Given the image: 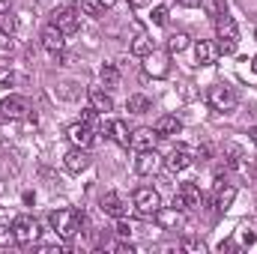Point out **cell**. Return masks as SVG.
I'll return each mask as SVG.
<instances>
[{"label": "cell", "mask_w": 257, "mask_h": 254, "mask_svg": "<svg viewBox=\"0 0 257 254\" xmlns=\"http://www.w3.org/2000/svg\"><path fill=\"white\" fill-rule=\"evenodd\" d=\"M48 224H51V230H54L60 239H72V236L81 230L84 215H81L78 209H54V212L48 215Z\"/></svg>", "instance_id": "6da1fadb"}, {"label": "cell", "mask_w": 257, "mask_h": 254, "mask_svg": "<svg viewBox=\"0 0 257 254\" xmlns=\"http://www.w3.org/2000/svg\"><path fill=\"white\" fill-rule=\"evenodd\" d=\"M215 36H218V54H233L236 51V42H239V30H236V21L224 12L215 18Z\"/></svg>", "instance_id": "7a4b0ae2"}, {"label": "cell", "mask_w": 257, "mask_h": 254, "mask_svg": "<svg viewBox=\"0 0 257 254\" xmlns=\"http://www.w3.org/2000/svg\"><path fill=\"white\" fill-rule=\"evenodd\" d=\"M206 102H209L215 111L230 114L239 99H236V90H233V87H227V84H212V87L206 90Z\"/></svg>", "instance_id": "3957f363"}, {"label": "cell", "mask_w": 257, "mask_h": 254, "mask_svg": "<svg viewBox=\"0 0 257 254\" xmlns=\"http://www.w3.org/2000/svg\"><path fill=\"white\" fill-rule=\"evenodd\" d=\"M12 239H15V245H33L39 239V221L30 215H18L12 221Z\"/></svg>", "instance_id": "277c9868"}, {"label": "cell", "mask_w": 257, "mask_h": 254, "mask_svg": "<svg viewBox=\"0 0 257 254\" xmlns=\"http://www.w3.org/2000/svg\"><path fill=\"white\" fill-rule=\"evenodd\" d=\"M200 203H203V194H200V189L194 186V183H183L180 189H177V194H174V206L177 209H200Z\"/></svg>", "instance_id": "5b68a950"}, {"label": "cell", "mask_w": 257, "mask_h": 254, "mask_svg": "<svg viewBox=\"0 0 257 254\" xmlns=\"http://www.w3.org/2000/svg\"><path fill=\"white\" fill-rule=\"evenodd\" d=\"M153 218H156V224L162 227V230H183L186 227V218H183V209H177V206H159L156 212H153Z\"/></svg>", "instance_id": "8992f818"}, {"label": "cell", "mask_w": 257, "mask_h": 254, "mask_svg": "<svg viewBox=\"0 0 257 254\" xmlns=\"http://www.w3.org/2000/svg\"><path fill=\"white\" fill-rule=\"evenodd\" d=\"M159 206H162V197H159L156 189H150V186L135 189V209H138L141 215H153Z\"/></svg>", "instance_id": "52a82bcc"}, {"label": "cell", "mask_w": 257, "mask_h": 254, "mask_svg": "<svg viewBox=\"0 0 257 254\" xmlns=\"http://www.w3.org/2000/svg\"><path fill=\"white\" fill-rule=\"evenodd\" d=\"M0 114L6 120H24V117H30V105L24 96H6L0 102Z\"/></svg>", "instance_id": "ba28073f"}, {"label": "cell", "mask_w": 257, "mask_h": 254, "mask_svg": "<svg viewBox=\"0 0 257 254\" xmlns=\"http://www.w3.org/2000/svg\"><path fill=\"white\" fill-rule=\"evenodd\" d=\"M57 30H63L66 36H72V33H78L81 30V15H78V9H72V6H66V9H57L54 12V21H51Z\"/></svg>", "instance_id": "9c48e42d"}, {"label": "cell", "mask_w": 257, "mask_h": 254, "mask_svg": "<svg viewBox=\"0 0 257 254\" xmlns=\"http://www.w3.org/2000/svg\"><path fill=\"white\" fill-rule=\"evenodd\" d=\"M66 138H69L72 147H84V150H90L93 141H96V129L87 126V123H72V126L66 129Z\"/></svg>", "instance_id": "30bf717a"}, {"label": "cell", "mask_w": 257, "mask_h": 254, "mask_svg": "<svg viewBox=\"0 0 257 254\" xmlns=\"http://www.w3.org/2000/svg\"><path fill=\"white\" fill-rule=\"evenodd\" d=\"M194 162V153L186 147V144H177L174 150H171V156L165 159V165H168V171H174V174H180V171H186L189 165Z\"/></svg>", "instance_id": "8fae6325"}, {"label": "cell", "mask_w": 257, "mask_h": 254, "mask_svg": "<svg viewBox=\"0 0 257 254\" xmlns=\"http://www.w3.org/2000/svg\"><path fill=\"white\" fill-rule=\"evenodd\" d=\"M159 165H162V156L156 153V147H153V150H141V153H138V159H135V171H138L141 177L156 174V171H159Z\"/></svg>", "instance_id": "7c38bea8"}, {"label": "cell", "mask_w": 257, "mask_h": 254, "mask_svg": "<svg viewBox=\"0 0 257 254\" xmlns=\"http://www.w3.org/2000/svg\"><path fill=\"white\" fill-rule=\"evenodd\" d=\"M168 69H171V66H168V54H162V51H156V48L144 57V72L153 75V78H165Z\"/></svg>", "instance_id": "4fadbf2b"}, {"label": "cell", "mask_w": 257, "mask_h": 254, "mask_svg": "<svg viewBox=\"0 0 257 254\" xmlns=\"http://www.w3.org/2000/svg\"><path fill=\"white\" fill-rule=\"evenodd\" d=\"M63 165H66V171H69V174H81V171H87V168H90V153H87L84 147H75V150H69V153H66Z\"/></svg>", "instance_id": "5bb4252c"}, {"label": "cell", "mask_w": 257, "mask_h": 254, "mask_svg": "<svg viewBox=\"0 0 257 254\" xmlns=\"http://www.w3.org/2000/svg\"><path fill=\"white\" fill-rule=\"evenodd\" d=\"M156 138H159V135H156V129L141 126V129H135V132H132L128 147H132V150H138V153H141V150H153V147H156Z\"/></svg>", "instance_id": "9a60e30c"}, {"label": "cell", "mask_w": 257, "mask_h": 254, "mask_svg": "<svg viewBox=\"0 0 257 254\" xmlns=\"http://www.w3.org/2000/svg\"><path fill=\"white\" fill-rule=\"evenodd\" d=\"M42 48H45V51H51V54L63 51V48H66V33H63V30H57L54 24H48V27L42 30Z\"/></svg>", "instance_id": "2e32d148"}, {"label": "cell", "mask_w": 257, "mask_h": 254, "mask_svg": "<svg viewBox=\"0 0 257 254\" xmlns=\"http://www.w3.org/2000/svg\"><path fill=\"white\" fill-rule=\"evenodd\" d=\"M102 212H105V215H111V218H126L128 206H126V200H123L120 194H114V191H111V194H105V197H102Z\"/></svg>", "instance_id": "e0dca14e"}, {"label": "cell", "mask_w": 257, "mask_h": 254, "mask_svg": "<svg viewBox=\"0 0 257 254\" xmlns=\"http://www.w3.org/2000/svg\"><path fill=\"white\" fill-rule=\"evenodd\" d=\"M156 135L159 138H174V135H180L183 132V120L180 117H174V114H165V117H159L156 120Z\"/></svg>", "instance_id": "ac0fdd59"}, {"label": "cell", "mask_w": 257, "mask_h": 254, "mask_svg": "<svg viewBox=\"0 0 257 254\" xmlns=\"http://www.w3.org/2000/svg\"><path fill=\"white\" fill-rule=\"evenodd\" d=\"M215 57H218V45L209 42V39H200L197 48H194V60H197V66H212Z\"/></svg>", "instance_id": "d6986e66"}, {"label": "cell", "mask_w": 257, "mask_h": 254, "mask_svg": "<svg viewBox=\"0 0 257 254\" xmlns=\"http://www.w3.org/2000/svg\"><path fill=\"white\" fill-rule=\"evenodd\" d=\"M87 99H90V105L99 111V114H108V111H114V99L102 90V87H90L87 90Z\"/></svg>", "instance_id": "ffe728a7"}, {"label": "cell", "mask_w": 257, "mask_h": 254, "mask_svg": "<svg viewBox=\"0 0 257 254\" xmlns=\"http://www.w3.org/2000/svg\"><path fill=\"white\" fill-rule=\"evenodd\" d=\"M233 200H236V186H221L218 183V189H215V212H227L233 206Z\"/></svg>", "instance_id": "44dd1931"}, {"label": "cell", "mask_w": 257, "mask_h": 254, "mask_svg": "<svg viewBox=\"0 0 257 254\" xmlns=\"http://www.w3.org/2000/svg\"><path fill=\"white\" fill-rule=\"evenodd\" d=\"M108 135H111V141L114 144H120V147H128V138H132V132L123 120H111L108 123Z\"/></svg>", "instance_id": "7402d4cb"}, {"label": "cell", "mask_w": 257, "mask_h": 254, "mask_svg": "<svg viewBox=\"0 0 257 254\" xmlns=\"http://www.w3.org/2000/svg\"><path fill=\"white\" fill-rule=\"evenodd\" d=\"M150 51H153V39H150L147 33H138V36L132 39V54H135V57H147Z\"/></svg>", "instance_id": "603a6c76"}, {"label": "cell", "mask_w": 257, "mask_h": 254, "mask_svg": "<svg viewBox=\"0 0 257 254\" xmlns=\"http://www.w3.org/2000/svg\"><path fill=\"white\" fill-rule=\"evenodd\" d=\"M99 75H102V84H105V87H117V84H120V69L114 63H105L99 69Z\"/></svg>", "instance_id": "cb8c5ba5"}, {"label": "cell", "mask_w": 257, "mask_h": 254, "mask_svg": "<svg viewBox=\"0 0 257 254\" xmlns=\"http://www.w3.org/2000/svg\"><path fill=\"white\" fill-rule=\"evenodd\" d=\"M189 48V33H174L168 39V54H183Z\"/></svg>", "instance_id": "d4e9b609"}, {"label": "cell", "mask_w": 257, "mask_h": 254, "mask_svg": "<svg viewBox=\"0 0 257 254\" xmlns=\"http://www.w3.org/2000/svg\"><path fill=\"white\" fill-rule=\"evenodd\" d=\"M126 108L132 111V114H147V111H150V99H147V96H141V93H138V96H128Z\"/></svg>", "instance_id": "484cf974"}, {"label": "cell", "mask_w": 257, "mask_h": 254, "mask_svg": "<svg viewBox=\"0 0 257 254\" xmlns=\"http://www.w3.org/2000/svg\"><path fill=\"white\" fill-rule=\"evenodd\" d=\"M200 3H203L206 15H212V18H218V15L227 12V3H224V0H200Z\"/></svg>", "instance_id": "4316f807"}, {"label": "cell", "mask_w": 257, "mask_h": 254, "mask_svg": "<svg viewBox=\"0 0 257 254\" xmlns=\"http://www.w3.org/2000/svg\"><path fill=\"white\" fill-rule=\"evenodd\" d=\"M0 33H15V18L9 12H0Z\"/></svg>", "instance_id": "83f0119b"}, {"label": "cell", "mask_w": 257, "mask_h": 254, "mask_svg": "<svg viewBox=\"0 0 257 254\" xmlns=\"http://www.w3.org/2000/svg\"><path fill=\"white\" fill-rule=\"evenodd\" d=\"M150 18H153V24H159V27H162V24H168V6H156Z\"/></svg>", "instance_id": "f1b7e54d"}, {"label": "cell", "mask_w": 257, "mask_h": 254, "mask_svg": "<svg viewBox=\"0 0 257 254\" xmlns=\"http://www.w3.org/2000/svg\"><path fill=\"white\" fill-rule=\"evenodd\" d=\"M108 248H111V251H117V254H135V251H138V248H135L132 242H126V239H123V242H111Z\"/></svg>", "instance_id": "f546056e"}, {"label": "cell", "mask_w": 257, "mask_h": 254, "mask_svg": "<svg viewBox=\"0 0 257 254\" xmlns=\"http://www.w3.org/2000/svg\"><path fill=\"white\" fill-rule=\"evenodd\" d=\"M96 117H99V111H96L93 105L81 111V123H87V126H96Z\"/></svg>", "instance_id": "4dcf8cb0"}, {"label": "cell", "mask_w": 257, "mask_h": 254, "mask_svg": "<svg viewBox=\"0 0 257 254\" xmlns=\"http://www.w3.org/2000/svg\"><path fill=\"white\" fill-rule=\"evenodd\" d=\"M117 236L120 239H128L132 236V224H126V218H117Z\"/></svg>", "instance_id": "1f68e13d"}, {"label": "cell", "mask_w": 257, "mask_h": 254, "mask_svg": "<svg viewBox=\"0 0 257 254\" xmlns=\"http://www.w3.org/2000/svg\"><path fill=\"white\" fill-rule=\"evenodd\" d=\"M9 242H15L12 239V227L9 224H0V245H9Z\"/></svg>", "instance_id": "d6a6232c"}, {"label": "cell", "mask_w": 257, "mask_h": 254, "mask_svg": "<svg viewBox=\"0 0 257 254\" xmlns=\"http://www.w3.org/2000/svg\"><path fill=\"white\" fill-rule=\"evenodd\" d=\"M254 230H248V227H242V233H239V245H254Z\"/></svg>", "instance_id": "836d02e7"}, {"label": "cell", "mask_w": 257, "mask_h": 254, "mask_svg": "<svg viewBox=\"0 0 257 254\" xmlns=\"http://www.w3.org/2000/svg\"><path fill=\"white\" fill-rule=\"evenodd\" d=\"M183 248H186V251H194V254H203V242H200V239H186Z\"/></svg>", "instance_id": "e575fe53"}, {"label": "cell", "mask_w": 257, "mask_h": 254, "mask_svg": "<svg viewBox=\"0 0 257 254\" xmlns=\"http://www.w3.org/2000/svg\"><path fill=\"white\" fill-rule=\"evenodd\" d=\"M15 42H12V33H0V51H12Z\"/></svg>", "instance_id": "d590c367"}, {"label": "cell", "mask_w": 257, "mask_h": 254, "mask_svg": "<svg viewBox=\"0 0 257 254\" xmlns=\"http://www.w3.org/2000/svg\"><path fill=\"white\" fill-rule=\"evenodd\" d=\"M87 3H90V6H96V9H102V12H105V9H111V6H114V3H117V0H87Z\"/></svg>", "instance_id": "8d00e7d4"}, {"label": "cell", "mask_w": 257, "mask_h": 254, "mask_svg": "<svg viewBox=\"0 0 257 254\" xmlns=\"http://www.w3.org/2000/svg\"><path fill=\"white\" fill-rule=\"evenodd\" d=\"M194 159H200V162H206V159H209V147L203 144V147H200V150L194 153Z\"/></svg>", "instance_id": "74e56055"}, {"label": "cell", "mask_w": 257, "mask_h": 254, "mask_svg": "<svg viewBox=\"0 0 257 254\" xmlns=\"http://www.w3.org/2000/svg\"><path fill=\"white\" fill-rule=\"evenodd\" d=\"M218 251L224 254V251H236V242H230V239H224L221 245H218Z\"/></svg>", "instance_id": "f35d334b"}, {"label": "cell", "mask_w": 257, "mask_h": 254, "mask_svg": "<svg viewBox=\"0 0 257 254\" xmlns=\"http://www.w3.org/2000/svg\"><path fill=\"white\" fill-rule=\"evenodd\" d=\"M177 3H180V6H189V9H192V6H200V0H177Z\"/></svg>", "instance_id": "ab89813d"}, {"label": "cell", "mask_w": 257, "mask_h": 254, "mask_svg": "<svg viewBox=\"0 0 257 254\" xmlns=\"http://www.w3.org/2000/svg\"><path fill=\"white\" fill-rule=\"evenodd\" d=\"M132 6H147V0H128Z\"/></svg>", "instance_id": "60d3db41"}, {"label": "cell", "mask_w": 257, "mask_h": 254, "mask_svg": "<svg viewBox=\"0 0 257 254\" xmlns=\"http://www.w3.org/2000/svg\"><path fill=\"white\" fill-rule=\"evenodd\" d=\"M251 144H254V147H257V126L251 129Z\"/></svg>", "instance_id": "b9f144b4"}, {"label": "cell", "mask_w": 257, "mask_h": 254, "mask_svg": "<svg viewBox=\"0 0 257 254\" xmlns=\"http://www.w3.org/2000/svg\"><path fill=\"white\" fill-rule=\"evenodd\" d=\"M251 69H254V72H257V54H254V60H251Z\"/></svg>", "instance_id": "7bdbcfd3"}, {"label": "cell", "mask_w": 257, "mask_h": 254, "mask_svg": "<svg viewBox=\"0 0 257 254\" xmlns=\"http://www.w3.org/2000/svg\"><path fill=\"white\" fill-rule=\"evenodd\" d=\"M254 36H257V27H254Z\"/></svg>", "instance_id": "ee69618b"}]
</instances>
